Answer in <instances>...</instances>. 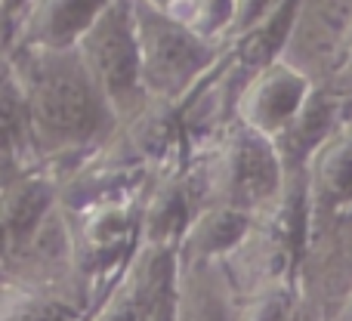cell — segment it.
Instances as JSON below:
<instances>
[{
  "label": "cell",
  "instance_id": "5bb4252c",
  "mask_svg": "<svg viewBox=\"0 0 352 321\" xmlns=\"http://www.w3.org/2000/svg\"><path fill=\"white\" fill-rule=\"evenodd\" d=\"M254 213L235 207H204L188 219L176 254L188 260H223L250 229Z\"/></svg>",
  "mask_w": 352,
  "mask_h": 321
},
{
  "label": "cell",
  "instance_id": "277c9868",
  "mask_svg": "<svg viewBox=\"0 0 352 321\" xmlns=\"http://www.w3.org/2000/svg\"><path fill=\"white\" fill-rule=\"evenodd\" d=\"M74 49L84 59L93 80L99 84L102 96L109 99L111 111L118 115V124L148 99L142 90L140 43H136L130 0H111L96 16V22L84 31V37L74 43Z\"/></svg>",
  "mask_w": 352,
  "mask_h": 321
},
{
  "label": "cell",
  "instance_id": "30bf717a",
  "mask_svg": "<svg viewBox=\"0 0 352 321\" xmlns=\"http://www.w3.org/2000/svg\"><path fill=\"white\" fill-rule=\"evenodd\" d=\"M238 297L219 260H188L176 254L173 321H235Z\"/></svg>",
  "mask_w": 352,
  "mask_h": 321
},
{
  "label": "cell",
  "instance_id": "ba28073f",
  "mask_svg": "<svg viewBox=\"0 0 352 321\" xmlns=\"http://www.w3.org/2000/svg\"><path fill=\"white\" fill-rule=\"evenodd\" d=\"M133 321H173L176 312V244H136L121 272Z\"/></svg>",
  "mask_w": 352,
  "mask_h": 321
},
{
  "label": "cell",
  "instance_id": "2e32d148",
  "mask_svg": "<svg viewBox=\"0 0 352 321\" xmlns=\"http://www.w3.org/2000/svg\"><path fill=\"white\" fill-rule=\"evenodd\" d=\"M28 6H31V0H0V43L6 41L10 28L16 25V19L22 16Z\"/></svg>",
  "mask_w": 352,
  "mask_h": 321
},
{
  "label": "cell",
  "instance_id": "5b68a950",
  "mask_svg": "<svg viewBox=\"0 0 352 321\" xmlns=\"http://www.w3.org/2000/svg\"><path fill=\"white\" fill-rule=\"evenodd\" d=\"M312 80L285 59L250 71L235 102V118L266 140H278L309 96Z\"/></svg>",
  "mask_w": 352,
  "mask_h": 321
},
{
  "label": "cell",
  "instance_id": "3957f363",
  "mask_svg": "<svg viewBox=\"0 0 352 321\" xmlns=\"http://www.w3.org/2000/svg\"><path fill=\"white\" fill-rule=\"evenodd\" d=\"M130 6L140 43L142 90L148 99L179 105L219 62L217 41L201 37L152 0H130Z\"/></svg>",
  "mask_w": 352,
  "mask_h": 321
},
{
  "label": "cell",
  "instance_id": "6da1fadb",
  "mask_svg": "<svg viewBox=\"0 0 352 321\" xmlns=\"http://www.w3.org/2000/svg\"><path fill=\"white\" fill-rule=\"evenodd\" d=\"M25 90L37 164L50 173L96 152L118 130V115L78 49H3Z\"/></svg>",
  "mask_w": 352,
  "mask_h": 321
},
{
  "label": "cell",
  "instance_id": "9a60e30c",
  "mask_svg": "<svg viewBox=\"0 0 352 321\" xmlns=\"http://www.w3.org/2000/svg\"><path fill=\"white\" fill-rule=\"evenodd\" d=\"M78 303L19 281L0 278V321H84Z\"/></svg>",
  "mask_w": 352,
  "mask_h": 321
},
{
  "label": "cell",
  "instance_id": "52a82bcc",
  "mask_svg": "<svg viewBox=\"0 0 352 321\" xmlns=\"http://www.w3.org/2000/svg\"><path fill=\"white\" fill-rule=\"evenodd\" d=\"M111 0H31L3 41L6 47L72 49Z\"/></svg>",
  "mask_w": 352,
  "mask_h": 321
},
{
  "label": "cell",
  "instance_id": "4fadbf2b",
  "mask_svg": "<svg viewBox=\"0 0 352 321\" xmlns=\"http://www.w3.org/2000/svg\"><path fill=\"white\" fill-rule=\"evenodd\" d=\"M28 167H37L28 102L10 59L0 49V179Z\"/></svg>",
  "mask_w": 352,
  "mask_h": 321
},
{
  "label": "cell",
  "instance_id": "8992f818",
  "mask_svg": "<svg viewBox=\"0 0 352 321\" xmlns=\"http://www.w3.org/2000/svg\"><path fill=\"white\" fill-rule=\"evenodd\" d=\"M56 210L59 188L47 167L37 164L0 179V266L12 260Z\"/></svg>",
  "mask_w": 352,
  "mask_h": 321
},
{
  "label": "cell",
  "instance_id": "8fae6325",
  "mask_svg": "<svg viewBox=\"0 0 352 321\" xmlns=\"http://www.w3.org/2000/svg\"><path fill=\"white\" fill-rule=\"evenodd\" d=\"M192 219V204L182 182V161L155 167L142 192L140 241L142 244H179Z\"/></svg>",
  "mask_w": 352,
  "mask_h": 321
},
{
  "label": "cell",
  "instance_id": "7a4b0ae2",
  "mask_svg": "<svg viewBox=\"0 0 352 321\" xmlns=\"http://www.w3.org/2000/svg\"><path fill=\"white\" fill-rule=\"evenodd\" d=\"M182 182L192 217L204 207H235L256 213L281 192L285 164L272 140L232 118L207 146L186 152Z\"/></svg>",
  "mask_w": 352,
  "mask_h": 321
},
{
  "label": "cell",
  "instance_id": "9c48e42d",
  "mask_svg": "<svg viewBox=\"0 0 352 321\" xmlns=\"http://www.w3.org/2000/svg\"><path fill=\"white\" fill-rule=\"evenodd\" d=\"M303 176L309 225L352 204V118L309 155Z\"/></svg>",
  "mask_w": 352,
  "mask_h": 321
},
{
  "label": "cell",
  "instance_id": "7c38bea8",
  "mask_svg": "<svg viewBox=\"0 0 352 321\" xmlns=\"http://www.w3.org/2000/svg\"><path fill=\"white\" fill-rule=\"evenodd\" d=\"M349 118H352V109L346 102H340V99L331 90H324L322 84H312L309 96L303 99V105H300V111L294 115V121L287 124V130L275 140V152H278L285 170H303L309 155L316 152L340 124H346Z\"/></svg>",
  "mask_w": 352,
  "mask_h": 321
}]
</instances>
